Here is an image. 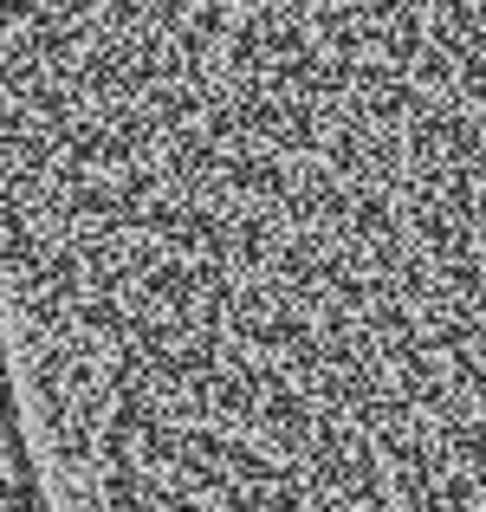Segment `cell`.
Masks as SVG:
<instances>
[{
	"instance_id": "obj_1",
	"label": "cell",
	"mask_w": 486,
	"mask_h": 512,
	"mask_svg": "<svg viewBox=\"0 0 486 512\" xmlns=\"http://www.w3.org/2000/svg\"><path fill=\"white\" fill-rule=\"evenodd\" d=\"M7 500H13V474H0V512H7Z\"/></svg>"
}]
</instances>
